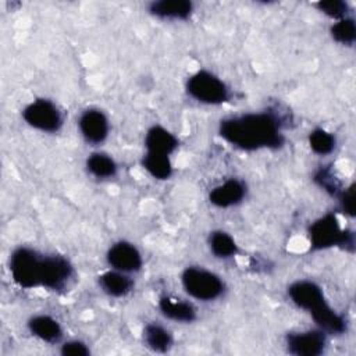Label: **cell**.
<instances>
[{"instance_id": "obj_23", "label": "cell", "mask_w": 356, "mask_h": 356, "mask_svg": "<svg viewBox=\"0 0 356 356\" xmlns=\"http://www.w3.org/2000/svg\"><path fill=\"white\" fill-rule=\"evenodd\" d=\"M332 38L342 44H352L356 39V25L352 18H342L331 26Z\"/></svg>"}, {"instance_id": "obj_15", "label": "cell", "mask_w": 356, "mask_h": 356, "mask_svg": "<svg viewBox=\"0 0 356 356\" xmlns=\"http://www.w3.org/2000/svg\"><path fill=\"white\" fill-rule=\"evenodd\" d=\"M159 307L161 313L174 321L179 323H191L196 318V310L195 307L185 300L175 299L171 296H164L159 302Z\"/></svg>"}, {"instance_id": "obj_9", "label": "cell", "mask_w": 356, "mask_h": 356, "mask_svg": "<svg viewBox=\"0 0 356 356\" xmlns=\"http://www.w3.org/2000/svg\"><path fill=\"white\" fill-rule=\"evenodd\" d=\"M286 348L289 353L296 356H317L325 348L324 332L320 331H302L291 332L286 337Z\"/></svg>"}, {"instance_id": "obj_14", "label": "cell", "mask_w": 356, "mask_h": 356, "mask_svg": "<svg viewBox=\"0 0 356 356\" xmlns=\"http://www.w3.org/2000/svg\"><path fill=\"white\" fill-rule=\"evenodd\" d=\"M28 327L32 335L49 343H56L63 337V330L58 321L50 316H44V314L35 316L29 320Z\"/></svg>"}, {"instance_id": "obj_24", "label": "cell", "mask_w": 356, "mask_h": 356, "mask_svg": "<svg viewBox=\"0 0 356 356\" xmlns=\"http://www.w3.org/2000/svg\"><path fill=\"white\" fill-rule=\"evenodd\" d=\"M318 10L324 14H327L331 18L342 19L346 18L348 14V4L341 0H330V1H318L316 4Z\"/></svg>"}, {"instance_id": "obj_19", "label": "cell", "mask_w": 356, "mask_h": 356, "mask_svg": "<svg viewBox=\"0 0 356 356\" xmlns=\"http://www.w3.org/2000/svg\"><path fill=\"white\" fill-rule=\"evenodd\" d=\"M143 167L152 177L157 179H167L172 174L171 161L165 154L147 152L143 157Z\"/></svg>"}, {"instance_id": "obj_4", "label": "cell", "mask_w": 356, "mask_h": 356, "mask_svg": "<svg viewBox=\"0 0 356 356\" xmlns=\"http://www.w3.org/2000/svg\"><path fill=\"white\" fill-rule=\"evenodd\" d=\"M43 256L29 248H18L10 257L13 280L22 288L42 286Z\"/></svg>"}, {"instance_id": "obj_16", "label": "cell", "mask_w": 356, "mask_h": 356, "mask_svg": "<svg viewBox=\"0 0 356 356\" xmlns=\"http://www.w3.org/2000/svg\"><path fill=\"white\" fill-rule=\"evenodd\" d=\"M99 284L100 288L110 296L114 298H121L125 296L127 293L131 292L134 282L127 275V273L118 271V270H111L106 271L99 277Z\"/></svg>"}, {"instance_id": "obj_12", "label": "cell", "mask_w": 356, "mask_h": 356, "mask_svg": "<svg viewBox=\"0 0 356 356\" xmlns=\"http://www.w3.org/2000/svg\"><path fill=\"white\" fill-rule=\"evenodd\" d=\"M245 196V186L241 181L231 178L211 189L209 199L217 207H231L238 204Z\"/></svg>"}, {"instance_id": "obj_6", "label": "cell", "mask_w": 356, "mask_h": 356, "mask_svg": "<svg viewBox=\"0 0 356 356\" xmlns=\"http://www.w3.org/2000/svg\"><path fill=\"white\" fill-rule=\"evenodd\" d=\"M186 90L193 99L206 104H220L228 99L225 83L209 71L193 74L186 82Z\"/></svg>"}, {"instance_id": "obj_21", "label": "cell", "mask_w": 356, "mask_h": 356, "mask_svg": "<svg viewBox=\"0 0 356 356\" xmlns=\"http://www.w3.org/2000/svg\"><path fill=\"white\" fill-rule=\"evenodd\" d=\"M209 245H210L211 252L220 259L232 257L238 250V246H236L234 238L224 231L211 232V235L209 238Z\"/></svg>"}, {"instance_id": "obj_11", "label": "cell", "mask_w": 356, "mask_h": 356, "mask_svg": "<svg viewBox=\"0 0 356 356\" xmlns=\"http://www.w3.org/2000/svg\"><path fill=\"white\" fill-rule=\"evenodd\" d=\"M79 129L88 142L100 143L108 135V120L100 110L89 108L79 118Z\"/></svg>"}, {"instance_id": "obj_17", "label": "cell", "mask_w": 356, "mask_h": 356, "mask_svg": "<svg viewBox=\"0 0 356 356\" xmlns=\"http://www.w3.org/2000/svg\"><path fill=\"white\" fill-rule=\"evenodd\" d=\"M149 10L153 15L160 18L185 19L192 13V3L188 0H160L153 1Z\"/></svg>"}, {"instance_id": "obj_22", "label": "cell", "mask_w": 356, "mask_h": 356, "mask_svg": "<svg viewBox=\"0 0 356 356\" xmlns=\"http://www.w3.org/2000/svg\"><path fill=\"white\" fill-rule=\"evenodd\" d=\"M309 145L317 154H328L335 147V138L325 129L317 128L309 135Z\"/></svg>"}, {"instance_id": "obj_1", "label": "cell", "mask_w": 356, "mask_h": 356, "mask_svg": "<svg viewBox=\"0 0 356 356\" xmlns=\"http://www.w3.org/2000/svg\"><path fill=\"white\" fill-rule=\"evenodd\" d=\"M220 135L245 150L278 147L284 142L280 124L270 113H250L222 120Z\"/></svg>"}, {"instance_id": "obj_2", "label": "cell", "mask_w": 356, "mask_h": 356, "mask_svg": "<svg viewBox=\"0 0 356 356\" xmlns=\"http://www.w3.org/2000/svg\"><path fill=\"white\" fill-rule=\"evenodd\" d=\"M288 295L298 307L310 313L321 331L330 334H341L345 331V320L328 306L321 288L313 281L303 280L293 282L288 288Z\"/></svg>"}, {"instance_id": "obj_13", "label": "cell", "mask_w": 356, "mask_h": 356, "mask_svg": "<svg viewBox=\"0 0 356 356\" xmlns=\"http://www.w3.org/2000/svg\"><path fill=\"white\" fill-rule=\"evenodd\" d=\"M145 146H146L147 152H150V153H159V154L168 156L177 149L178 140L165 128L154 125L146 134Z\"/></svg>"}, {"instance_id": "obj_27", "label": "cell", "mask_w": 356, "mask_h": 356, "mask_svg": "<svg viewBox=\"0 0 356 356\" xmlns=\"http://www.w3.org/2000/svg\"><path fill=\"white\" fill-rule=\"evenodd\" d=\"M355 196H353V185H350L349 188H346L345 191H342L341 193V206L343 213H346L348 216H355Z\"/></svg>"}, {"instance_id": "obj_5", "label": "cell", "mask_w": 356, "mask_h": 356, "mask_svg": "<svg viewBox=\"0 0 356 356\" xmlns=\"http://www.w3.org/2000/svg\"><path fill=\"white\" fill-rule=\"evenodd\" d=\"M182 285L192 298L199 300L217 299L224 291V284L217 274L199 267H188L182 273Z\"/></svg>"}, {"instance_id": "obj_3", "label": "cell", "mask_w": 356, "mask_h": 356, "mask_svg": "<svg viewBox=\"0 0 356 356\" xmlns=\"http://www.w3.org/2000/svg\"><path fill=\"white\" fill-rule=\"evenodd\" d=\"M310 245L316 250L328 249L331 246L352 248L353 249V234L341 228L337 216L325 214L316 220L309 228Z\"/></svg>"}, {"instance_id": "obj_8", "label": "cell", "mask_w": 356, "mask_h": 356, "mask_svg": "<svg viewBox=\"0 0 356 356\" xmlns=\"http://www.w3.org/2000/svg\"><path fill=\"white\" fill-rule=\"evenodd\" d=\"M72 277V266L63 256H43L42 286L63 289Z\"/></svg>"}, {"instance_id": "obj_26", "label": "cell", "mask_w": 356, "mask_h": 356, "mask_svg": "<svg viewBox=\"0 0 356 356\" xmlns=\"http://www.w3.org/2000/svg\"><path fill=\"white\" fill-rule=\"evenodd\" d=\"M64 356H88L89 348L81 341H68L61 346Z\"/></svg>"}, {"instance_id": "obj_18", "label": "cell", "mask_w": 356, "mask_h": 356, "mask_svg": "<svg viewBox=\"0 0 356 356\" xmlns=\"http://www.w3.org/2000/svg\"><path fill=\"white\" fill-rule=\"evenodd\" d=\"M143 339L147 348L154 352H167L172 346V335L160 324L150 323L145 327Z\"/></svg>"}, {"instance_id": "obj_20", "label": "cell", "mask_w": 356, "mask_h": 356, "mask_svg": "<svg viewBox=\"0 0 356 356\" xmlns=\"http://www.w3.org/2000/svg\"><path fill=\"white\" fill-rule=\"evenodd\" d=\"M88 171L96 178H110L117 172L115 161L104 153H93L86 161Z\"/></svg>"}, {"instance_id": "obj_10", "label": "cell", "mask_w": 356, "mask_h": 356, "mask_svg": "<svg viewBox=\"0 0 356 356\" xmlns=\"http://www.w3.org/2000/svg\"><path fill=\"white\" fill-rule=\"evenodd\" d=\"M108 264L118 271L132 273L138 271L142 266V256L139 250L128 242H117L107 252Z\"/></svg>"}, {"instance_id": "obj_7", "label": "cell", "mask_w": 356, "mask_h": 356, "mask_svg": "<svg viewBox=\"0 0 356 356\" xmlns=\"http://www.w3.org/2000/svg\"><path fill=\"white\" fill-rule=\"evenodd\" d=\"M22 117L28 125L43 132H56L63 124V117L54 103L46 99H36L29 103L24 111Z\"/></svg>"}, {"instance_id": "obj_25", "label": "cell", "mask_w": 356, "mask_h": 356, "mask_svg": "<svg viewBox=\"0 0 356 356\" xmlns=\"http://www.w3.org/2000/svg\"><path fill=\"white\" fill-rule=\"evenodd\" d=\"M316 181L328 192L331 193H335L338 189H339V182L337 181L335 177H332L331 171L330 170H320L317 174H316Z\"/></svg>"}]
</instances>
